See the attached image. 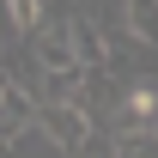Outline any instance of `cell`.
I'll return each mask as SVG.
<instances>
[{
    "instance_id": "obj_1",
    "label": "cell",
    "mask_w": 158,
    "mask_h": 158,
    "mask_svg": "<svg viewBox=\"0 0 158 158\" xmlns=\"http://www.w3.org/2000/svg\"><path fill=\"white\" fill-rule=\"evenodd\" d=\"M37 116L49 122V134L61 140V152H91L98 116H91V110H85L79 98H49V103H37Z\"/></svg>"
},
{
    "instance_id": "obj_2",
    "label": "cell",
    "mask_w": 158,
    "mask_h": 158,
    "mask_svg": "<svg viewBox=\"0 0 158 158\" xmlns=\"http://www.w3.org/2000/svg\"><path fill=\"white\" fill-rule=\"evenodd\" d=\"M122 128H158V79H134L116 103V134Z\"/></svg>"
},
{
    "instance_id": "obj_3",
    "label": "cell",
    "mask_w": 158,
    "mask_h": 158,
    "mask_svg": "<svg viewBox=\"0 0 158 158\" xmlns=\"http://www.w3.org/2000/svg\"><path fill=\"white\" fill-rule=\"evenodd\" d=\"M67 31H73V49H79V61H85V67H103V73H110V37H103L98 24L85 19V12H73V19H67Z\"/></svg>"
},
{
    "instance_id": "obj_4",
    "label": "cell",
    "mask_w": 158,
    "mask_h": 158,
    "mask_svg": "<svg viewBox=\"0 0 158 158\" xmlns=\"http://www.w3.org/2000/svg\"><path fill=\"white\" fill-rule=\"evenodd\" d=\"M37 116V91L24 85V79H12V73H0V122H31Z\"/></svg>"
},
{
    "instance_id": "obj_5",
    "label": "cell",
    "mask_w": 158,
    "mask_h": 158,
    "mask_svg": "<svg viewBox=\"0 0 158 158\" xmlns=\"http://www.w3.org/2000/svg\"><path fill=\"white\" fill-rule=\"evenodd\" d=\"M122 19L146 49H158V0H122Z\"/></svg>"
},
{
    "instance_id": "obj_6",
    "label": "cell",
    "mask_w": 158,
    "mask_h": 158,
    "mask_svg": "<svg viewBox=\"0 0 158 158\" xmlns=\"http://www.w3.org/2000/svg\"><path fill=\"white\" fill-rule=\"evenodd\" d=\"M6 6H12V19H19V37H31V31L49 19V6H55V0H6Z\"/></svg>"
},
{
    "instance_id": "obj_7",
    "label": "cell",
    "mask_w": 158,
    "mask_h": 158,
    "mask_svg": "<svg viewBox=\"0 0 158 158\" xmlns=\"http://www.w3.org/2000/svg\"><path fill=\"white\" fill-rule=\"evenodd\" d=\"M12 134H19V128H12V122H0V152H12Z\"/></svg>"
}]
</instances>
